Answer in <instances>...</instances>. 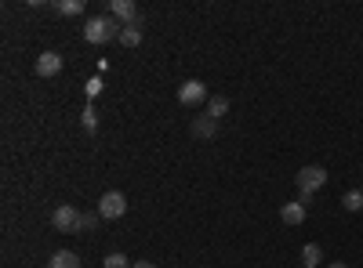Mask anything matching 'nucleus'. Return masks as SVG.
I'll use <instances>...</instances> for the list:
<instances>
[{"label": "nucleus", "instance_id": "0eeeda50", "mask_svg": "<svg viewBox=\"0 0 363 268\" xmlns=\"http://www.w3.org/2000/svg\"><path fill=\"white\" fill-rule=\"evenodd\" d=\"M109 15H113L116 22H124V25L142 22V15H138V4H135V0H109Z\"/></svg>", "mask_w": 363, "mask_h": 268}, {"label": "nucleus", "instance_id": "f03ea898", "mask_svg": "<svg viewBox=\"0 0 363 268\" xmlns=\"http://www.w3.org/2000/svg\"><path fill=\"white\" fill-rule=\"evenodd\" d=\"M294 185H298V196H309V199H313V192H320V189L327 185V167H320V163L301 167V170L294 174Z\"/></svg>", "mask_w": 363, "mask_h": 268}, {"label": "nucleus", "instance_id": "6e6552de", "mask_svg": "<svg viewBox=\"0 0 363 268\" xmlns=\"http://www.w3.org/2000/svg\"><path fill=\"white\" fill-rule=\"evenodd\" d=\"M37 76H44V80H51V76H58V73H62V54H58V51H44L40 58H37Z\"/></svg>", "mask_w": 363, "mask_h": 268}, {"label": "nucleus", "instance_id": "dca6fc26", "mask_svg": "<svg viewBox=\"0 0 363 268\" xmlns=\"http://www.w3.org/2000/svg\"><path fill=\"white\" fill-rule=\"evenodd\" d=\"M301 261H306L309 268H316V264L323 261V250H320L316 243H306V247H301Z\"/></svg>", "mask_w": 363, "mask_h": 268}, {"label": "nucleus", "instance_id": "39448f33", "mask_svg": "<svg viewBox=\"0 0 363 268\" xmlns=\"http://www.w3.org/2000/svg\"><path fill=\"white\" fill-rule=\"evenodd\" d=\"M309 196H298V199H291V203H284L280 206V218H284V225H301L309 218Z\"/></svg>", "mask_w": 363, "mask_h": 268}, {"label": "nucleus", "instance_id": "2eb2a0df", "mask_svg": "<svg viewBox=\"0 0 363 268\" xmlns=\"http://www.w3.org/2000/svg\"><path fill=\"white\" fill-rule=\"evenodd\" d=\"M99 221H102L99 211H80V225H77V232H95Z\"/></svg>", "mask_w": 363, "mask_h": 268}, {"label": "nucleus", "instance_id": "aec40b11", "mask_svg": "<svg viewBox=\"0 0 363 268\" xmlns=\"http://www.w3.org/2000/svg\"><path fill=\"white\" fill-rule=\"evenodd\" d=\"M131 268H157V264H153V261H135Z\"/></svg>", "mask_w": 363, "mask_h": 268}, {"label": "nucleus", "instance_id": "412c9836", "mask_svg": "<svg viewBox=\"0 0 363 268\" xmlns=\"http://www.w3.org/2000/svg\"><path fill=\"white\" fill-rule=\"evenodd\" d=\"M327 268H349V264L345 261H335V264H327Z\"/></svg>", "mask_w": 363, "mask_h": 268}, {"label": "nucleus", "instance_id": "423d86ee", "mask_svg": "<svg viewBox=\"0 0 363 268\" xmlns=\"http://www.w3.org/2000/svg\"><path fill=\"white\" fill-rule=\"evenodd\" d=\"M211 95H207V83H200V80H186V83H182L178 87V102L182 105H200V102H207Z\"/></svg>", "mask_w": 363, "mask_h": 268}, {"label": "nucleus", "instance_id": "f3484780", "mask_svg": "<svg viewBox=\"0 0 363 268\" xmlns=\"http://www.w3.org/2000/svg\"><path fill=\"white\" fill-rule=\"evenodd\" d=\"M80 124H84V131H95V127H99V112H95V105H87V109L80 112Z\"/></svg>", "mask_w": 363, "mask_h": 268}, {"label": "nucleus", "instance_id": "6ab92c4d", "mask_svg": "<svg viewBox=\"0 0 363 268\" xmlns=\"http://www.w3.org/2000/svg\"><path fill=\"white\" fill-rule=\"evenodd\" d=\"M84 91H87V98H95V95L102 91V76H91V80H87V87H84Z\"/></svg>", "mask_w": 363, "mask_h": 268}, {"label": "nucleus", "instance_id": "4468645a", "mask_svg": "<svg viewBox=\"0 0 363 268\" xmlns=\"http://www.w3.org/2000/svg\"><path fill=\"white\" fill-rule=\"evenodd\" d=\"M51 8L58 15H80L84 11V0H51Z\"/></svg>", "mask_w": 363, "mask_h": 268}, {"label": "nucleus", "instance_id": "9b49d317", "mask_svg": "<svg viewBox=\"0 0 363 268\" xmlns=\"http://www.w3.org/2000/svg\"><path fill=\"white\" fill-rule=\"evenodd\" d=\"M120 44H124V47H138L142 44V22H131V25L120 29Z\"/></svg>", "mask_w": 363, "mask_h": 268}, {"label": "nucleus", "instance_id": "1a4fd4ad", "mask_svg": "<svg viewBox=\"0 0 363 268\" xmlns=\"http://www.w3.org/2000/svg\"><path fill=\"white\" fill-rule=\"evenodd\" d=\"M189 131H193V138H200V141H211V138L218 134V120H215V116H207V112H203V116H196V120H193V127H189Z\"/></svg>", "mask_w": 363, "mask_h": 268}, {"label": "nucleus", "instance_id": "4be33fe9", "mask_svg": "<svg viewBox=\"0 0 363 268\" xmlns=\"http://www.w3.org/2000/svg\"><path fill=\"white\" fill-rule=\"evenodd\" d=\"M301 268H309V264H301Z\"/></svg>", "mask_w": 363, "mask_h": 268}, {"label": "nucleus", "instance_id": "ddd939ff", "mask_svg": "<svg viewBox=\"0 0 363 268\" xmlns=\"http://www.w3.org/2000/svg\"><path fill=\"white\" fill-rule=\"evenodd\" d=\"M342 206L349 214H356V211H363V189H349L345 196H342Z\"/></svg>", "mask_w": 363, "mask_h": 268}, {"label": "nucleus", "instance_id": "f8f14e48", "mask_svg": "<svg viewBox=\"0 0 363 268\" xmlns=\"http://www.w3.org/2000/svg\"><path fill=\"white\" fill-rule=\"evenodd\" d=\"M225 112H229V98H225V95H211V98H207V116L222 120Z\"/></svg>", "mask_w": 363, "mask_h": 268}, {"label": "nucleus", "instance_id": "7ed1b4c3", "mask_svg": "<svg viewBox=\"0 0 363 268\" xmlns=\"http://www.w3.org/2000/svg\"><path fill=\"white\" fill-rule=\"evenodd\" d=\"M124 211H128V199H124V192H106L102 199H99V214H102V221H116V218H124Z\"/></svg>", "mask_w": 363, "mask_h": 268}, {"label": "nucleus", "instance_id": "9d476101", "mask_svg": "<svg viewBox=\"0 0 363 268\" xmlns=\"http://www.w3.org/2000/svg\"><path fill=\"white\" fill-rule=\"evenodd\" d=\"M48 268H80V257L73 250H55L51 261H48Z\"/></svg>", "mask_w": 363, "mask_h": 268}, {"label": "nucleus", "instance_id": "f257e3e1", "mask_svg": "<svg viewBox=\"0 0 363 268\" xmlns=\"http://www.w3.org/2000/svg\"><path fill=\"white\" fill-rule=\"evenodd\" d=\"M120 25L113 15H95V18H87L84 22V40L87 44H109V40H120Z\"/></svg>", "mask_w": 363, "mask_h": 268}, {"label": "nucleus", "instance_id": "a211bd4d", "mask_svg": "<svg viewBox=\"0 0 363 268\" xmlns=\"http://www.w3.org/2000/svg\"><path fill=\"white\" fill-rule=\"evenodd\" d=\"M102 264H106V268H131L124 254H106V261H102Z\"/></svg>", "mask_w": 363, "mask_h": 268}, {"label": "nucleus", "instance_id": "20e7f679", "mask_svg": "<svg viewBox=\"0 0 363 268\" xmlns=\"http://www.w3.org/2000/svg\"><path fill=\"white\" fill-rule=\"evenodd\" d=\"M77 225H80V211H77V206H69V203L55 206V214H51V228L55 232H77Z\"/></svg>", "mask_w": 363, "mask_h": 268}]
</instances>
